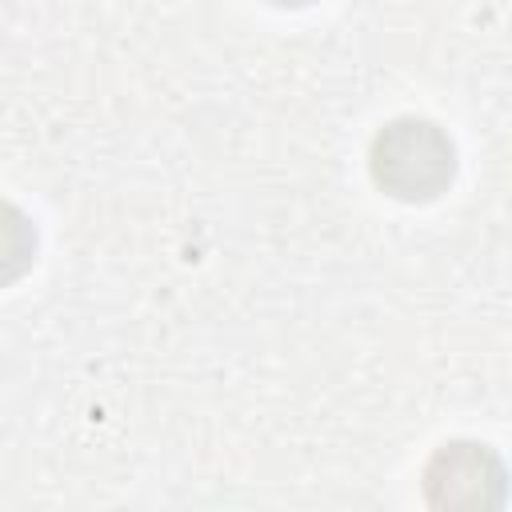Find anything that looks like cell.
<instances>
[{
    "label": "cell",
    "mask_w": 512,
    "mask_h": 512,
    "mask_svg": "<svg viewBox=\"0 0 512 512\" xmlns=\"http://www.w3.org/2000/svg\"><path fill=\"white\" fill-rule=\"evenodd\" d=\"M268 4H280V8H300V4H312V0H268Z\"/></svg>",
    "instance_id": "cell-4"
},
{
    "label": "cell",
    "mask_w": 512,
    "mask_h": 512,
    "mask_svg": "<svg viewBox=\"0 0 512 512\" xmlns=\"http://www.w3.org/2000/svg\"><path fill=\"white\" fill-rule=\"evenodd\" d=\"M32 260H36V228H32V220L16 204L0 200V288L20 280L32 268Z\"/></svg>",
    "instance_id": "cell-3"
},
{
    "label": "cell",
    "mask_w": 512,
    "mask_h": 512,
    "mask_svg": "<svg viewBox=\"0 0 512 512\" xmlns=\"http://www.w3.org/2000/svg\"><path fill=\"white\" fill-rule=\"evenodd\" d=\"M368 164H372V180L388 196L420 204V200L440 196L452 184L456 148L444 136V128H436L432 120L404 116V120H392L376 132Z\"/></svg>",
    "instance_id": "cell-1"
},
{
    "label": "cell",
    "mask_w": 512,
    "mask_h": 512,
    "mask_svg": "<svg viewBox=\"0 0 512 512\" xmlns=\"http://www.w3.org/2000/svg\"><path fill=\"white\" fill-rule=\"evenodd\" d=\"M424 492L436 508H488L504 496V464L472 440L444 444L424 468Z\"/></svg>",
    "instance_id": "cell-2"
}]
</instances>
